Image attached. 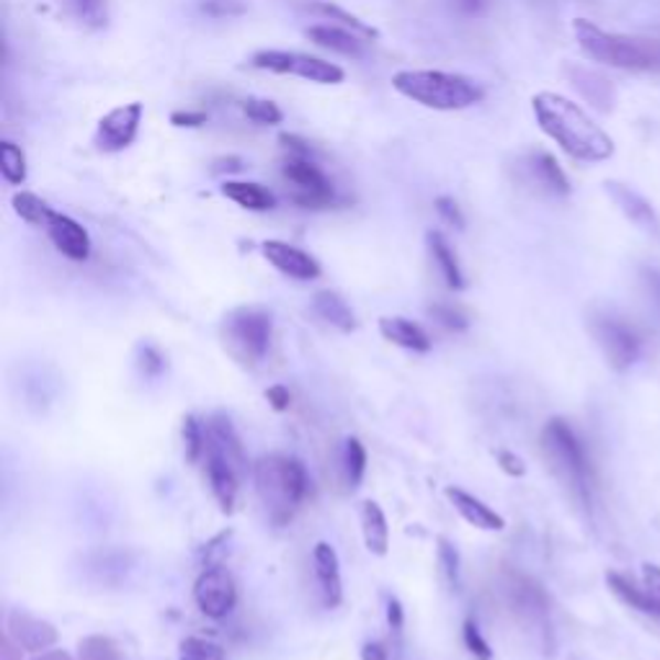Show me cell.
I'll use <instances>...</instances> for the list:
<instances>
[{
	"label": "cell",
	"instance_id": "obj_28",
	"mask_svg": "<svg viewBox=\"0 0 660 660\" xmlns=\"http://www.w3.org/2000/svg\"><path fill=\"white\" fill-rule=\"evenodd\" d=\"M222 194L248 212H268L276 206V196L272 191L253 181H225L222 183Z\"/></svg>",
	"mask_w": 660,
	"mask_h": 660
},
{
	"label": "cell",
	"instance_id": "obj_10",
	"mask_svg": "<svg viewBox=\"0 0 660 660\" xmlns=\"http://www.w3.org/2000/svg\"><path fill=\"white\" fill-rule=\"evenodd\" d=\"M145 117V106L140 102L117 106L106 117H102L96 129V148L102 152H121L137 140Z\"/></svg>",
	"mask_w": 660,
	"mask_h": 660
},
{
	"label": "cell",
	"instance_id": "obj_11",
	"mask_svg": "<svg viewBox=\"0 0 660 660\" xmlns=\"http://www.w3.org/2000/svg\"><path fill=\"white\" fill-rule=\"evenodd\" d=\"M194 602L199 611L210 619H222L235 609L237 588L225 567H206L194 583Z\"/></svg>",
	"mask_w": 660,
	"mask_h": 660
},
{
	"label": "cell",
	"instance_id": "obj_36",
	"mask_svg": "<svg viewBox=\"0 0 660 660\" xmlns=\"http://www.w3.org/2000/svg\"><path fill=\"white\" fill-rule=\"evenodd\" d=\"M179 660H227L225 648L204 637H187L179 645Z\"/></svg>",
	"mask_w": 660,
	"mask_h": 660
},
{
	"label": "cell",
	"instance_id": "obj_13",
	"mask_svg": "<svg viewBox=\"0 0 660 660\" xmlns=\"http://www.w3.org/2000/svg\"><path fill=\"white\" fill-rule=\"evenodd\" d=\"M260 253L272 264L276 272L297 281H312L320 276V264L315 260L310 253L297 248V245H289L284 241H266L260 245Z\"/></svg>",
	"mask_w": 660,
	"mask_h": 660
},
{
	"label": "cell",
	"instance_id": "obj_51",
	"mask_svg": "<svg viewBox=\"0 0 660 660\" xmlns=\"http://www.w3.org/2000/svg\"><path fill=\"white\" fill-rule=\"evenodd\" d=\"M455 6L465 17H480L488 9V0H455Z\"/></svg>",
	"mask_w": 660,
	"mask_h": 660
},
{
	"label": "cell",
	"instance_id": "obj_40",
	"mask_svg": "<svg viewBox=\"0 0 660 660\" xmlns=\"http://www.w3.org/2000/svg\"><path fill=\"white\" fill-rule=\"evenodd\" d=\"M428 315H432V318L439 322V326H444L447 330H457V333H459V330L470 328V318H467V315L455 305L436 302V305L428 307Z\"/></svg>",
	"mask_w": 660,
	"mask_h": 660
},
{
	"label": "cell",
	"instance_id": "obj_3",
	"mask_svg": "<svg viewBox=\"0 0 660 660\" xmlns=\"http://www.w3.org/2000/svg\"><path fill=\"white\" fill-rule=\"evenodd\" d=\"M253 480L274 524H287L307 498L310 478L297 457L266 455L253 467Z\"/></svg>",
	"mask_w": 660,
	"mask_h": 660
},
{
	"label": "cell",
	"instance_id": "obj_44",
	"mask_svg": "<svg viewBox=\"0 0 660 660\" xmlns=\"http://www.w3.org/2000/svg\"><path fill=\"white\" fill-rule=\"evenodd\" d=\"M496 459H498V465H501V470H503L505 475H511V478H524V475H526L524 459L513 455V451L501 449V451H498V455H496Z\"/></svg>",
	"mask_w": 660,
	"mask_h": 660
},
{
	"label": "cell",
	"instance_id": "obj_17",
	"mask_svg": "<svg viewBox=\"0 0 660 660\" xmlns=\"http://www.w3.org/2000/svg\"><path fill=\"white\" fill-rule=\"evenodd\" d=\"M509 596L513 611L519 614L521 619H526L529 625L540 627L542 632H547L550 627V609H547V596L540 583L524 578V575H513L509 583Z\"/></svg>",
	"mask_w": 660,
	"mask_h": 660
},
{
	"label": "cell",
	"instance_id": "obj_18",
	"mask_svg": "<svg viewBox=\"0 0 660 660\" xmlns=\"http://www.w3.org/2000/svg\"><path fill=\"white\" fill-rule=\"evenodd\" d=\"M44 230H47L50 241L55 248L63 253L65 258L71 260H88L91 256V235L88 230L81 225V222H75L73 217H67V214L63 212H52V217L47 225H44Z\"/></svg>",
	"mask_w": 660,
	"mask_h": 660
},
{
	"label": "cell",
	"instance_id": "obj_35",
	"mask_svg": "<svg viewBox=\"0 0 660 660\" xmlns=\"http://www.w3.org/2000/svg\"><path fill=\"white\" fill-rule=\"evenodd\" d=\"M78 660H125L119 645L111 637L91 635L78 645Z\"/></svg>",
	"mask_w": 660,
	"mask_h": 660
},
{
	"label": "cell",
	"instance_id": "obj_21",
	"mask_svg": "<svg viewBox=\"0 0 660 660\" xmlns=\"http://www.w3.org/2000/svg\"><path fill=\"white\" fill-rule=\"evenodd\" d=\"M524 166H526L529 179H532L542 191H547V194H552V196L571 194V181H567V175L563 168H560L555 156H550V152H544V150H532L526 156Z\"/></svg>",
	"mask_w": 660,
	"mask_h": 660
},
{
	"label": "cell",
	"instance_id": "obj_14",
	"mask_svg": "<svg viewBox=\"0 0 660 660\" xmlns=\"http://www.w3.org/2000/svg\"><path fill=\"white\" fill-rule=\"evenodd\" d=\"M204 459H206V480H210L214 501L220 503V509L225 513H233L237 501V488H241V472H237L233 462H230V459L210 441H206Z\"/></svg>",
	"mask_w": 660,
	"mask_h": 660
},
{
	"label": "cell",
	"instance_id": "obj_47",
	"mask_svg": "<svg viewBox=\"0 0 660 660\" xmlns=\"http://www.w3.org/2000/svg\"><path fill=\"white\" fill-rule=\"evenodd\" d=\"M266 401H268V405H272V408L276 413H284V411H289L291 395H289V390L284 387V385H274V387L266 390Z\"/></svg>",
	"mask_w": 660,
	"mask_h": 660
},
{
	"label": "cell",
	"instance_id": "obj_4",
	"mask_svg": "<svg viewBox=\"0 0 660 660\" xmlns=\"http://www.w3.org/2000/svg\"><path fill=\"white\" fill-rule=\"evenodd\" d=\"M573 34L581 50L596 63L619 67V71H660V40L604 32L588 19H575Z\"/></svg>",
	"mask_w": 660,
	"mask_h": 660
},
{
	"label": "cell",
	"instance_id": "obj_39",
	"mask_svg": "<svg viewBox=\"0 0 660 660\" xmlns=\"http://www.w3.org/2000/svg\"><path fill=\"white\" fill-rule=\"evenodd\" d=\"M436 560H439L441 575L447 578L449 588L457 590L459 588V552L455 544H451L449 540H444V536L436 540Z\"/></svg>",
	"mask_w": 660,
	"mask_h": 660
},
{
	"label": "cell",
	"instance_id": "obj_7",
	"mask_svg": "<svg viewBox=\"0 0 660 660\" xmlns=\"http://www.w3.org/2000/svg\"><path fill=\"white\" fill-rule=\"evenodd\" d=\"M251 65L256 71L276 73V75H295V78L318 83V86H339L347 78L336 63L328 60L305 55V52H287V50H260L251 57Z\"/></svg>",
	"mask_w": 660,
	"mask_h": 660
},
{
	"label": "cell",
	"instance_id": "obj_9",
	"mask_svg": "<svg viewBox=\"0 0 660 660\" xmlns=\"http://www.w3.org/2000/svg\"><path fill=\"white\" fill-rule=\"evenodd\" d=\"M590 333H594L606 362L614 370L625 372L640 359V336L635 333V328L629 322L611 318V315H602V318L590 320Z\"/></svg>",
	"mask_w": 660,
	"mask_h": 660
},
{
	"label": "cell",
	"instance_id": "obj_19",
	"mask_svg": "<svg viewBox=\"0 0 660 660\" xmlns=\"http://www.w3.org/2000/svg\"><path fill=\"white\" fill-rule=\"evenodd\" d=\"M312 565H315V578H318L322 604H326L328 609H336V606H341V602H343V581H341L339 552L333 550V544H328V542L315 544Z\"/></svg>",
	"mask_w": 660,
	"mask_h": 660
},
{
	"label": "cell",
	"instance_id": "obj_32",
	"mask_svg": "<svg viewBox=\"0 0 660 660\" xmlns=\"http://www.w3.org/2000/svg\"><path fill=\"white\" fill-rule=\"evenodd\" d=\"M0 173H3L6 183H11V187H21L26 181L29 166L21 145L11 140L0 142Z\"/></svg>",
	"mask_w": 660,
	"mask_h": 660
},
{
	"label": "cell",
	"instance_id": "obj_56",
	"mask_svg": "<svg viewBox=\"0 0 660 660\" xmlns=\"http://www.w3.org/2000/svg\"><path fill=\"white\" fill-rule=\"evenodd\" d=\"M32 660H73V656L67 650H44V652H36Z\"/></svg>",
	"mask_w": 660,
	"mask_h": 660
},
{
	"label": "cell",
	"instance_id": "obj_42",
	"mask_svg": "<svg viewBox=\"0 0 660 660\" xmlns=\"http://www.w3.org/2000/svg\"><path fill=\"white\" fill-rule=\"evenodd\" d=\"M202 13L212 19H227V17H241L245 13L243 0H204Z\"/></svg>",
	"mask_w": 660,
	"mask_h": 660
},
{
	"label": "cell",
	"instance_id": "obj_34",
	"mask_svg": "<svg viewBox=\"0 0 660 660\" xmlns=\"http://www.w3.org/2000/svg\"><path fill=\"white\" fill-rule=\"evenodd\" d=\"M343 467H347V480L351 488H359L366 472V449L356 436H349L343 447Z\"/></svg>",
	"mask_w": 660,
	"mask_h": 660
},
{
	"label": "cell",
	"instance_id": "obj_26",
	"mask_svg": "<svg viewBox=\"0 0 660 660\" xmlns=\"http://www.w3.org/2000/svg\"><path fill=\"white\" fill-rule=\"evenodd\" d=\"M312 310L320 320H326L328 326H333L341 333H351L356 330V315L351 310L347 299H343L339 291L322 289L312 297Z\"/></svg>",
	"mask_w": 660,
	"mask_h": 660
},
{
	"label": "cell",
	"instance_id": "obj_33",
	"mask_svg": "<svg viewBox=\"0 0 660 660\" xmlns=\"http://www.w3.org/2000/svg\"><path fill=\"white\" fill-rule=\"evenodd\" d=\"M65 6L71 17L88 29H104L109 21L106 0H65Z\"/></svg>",
	"mask_w": 660,
	"mask_h": 660
},
{
	"label": "cell",
	"instance_id": "obj_43",
	"mask_svg": "<svg viewBox=\"0 0 660 660\" xmlns=\"http://www.w3.org/2000/svg\"><path fill=\"white\" fill-rule=\"evenodd\" d=\"M434 206H436V212H439V217L444 220V222H449L451 227H457V230H465V217H462V210H459L457 206V202L451 196H439L434 202Z\"/></svg>",
	"mask_w": 660,
	"mask_h": 660
},
{
	"label": "cell",
	"instance_id": "obj_20",
	"mask_svg": "<svg viewBox=\"0 0 660 660\" xmlns=\"http://www.w3.org/2000/svg\"><path fill=\"white\" fill-rule=\"evenodd\" d=\"M444 496H447L451 509H455L470 526L482 529V532H503L505 529V519L501 513H496L488 503H482L480 498L467 493V490L449 486L444 490Z\"/></svg>",
	"mask_w": 660,
	"mask_h": 660
},
{
	"label": "cell",
	"instance_id": "obj_55",
	"mask_svg": "<svg viewBox=\"0 0 660 660\" xmlns=\"http://www.w3.org/2000/svg\"><path fill=\"white\" fill-rule=\"evenodd\" d=\"M645 578H648V588L658 596V602H660V567L648 565V571H645Z\"/></svg>",
	"mask_w": 660,
	"mask_h": 660
},
{
	"label": "cell",
	"instance_id": "obj_53",
	"mask_svg": "<svg viewBox=\"0 0 660 660\" xmlns=\"http://www.w3.org/2000/svg\"><path fill=\"white\" fill-rule=\"evenodd\" d=\"M362 660H390L387 648L382 642H366L362 648Z\"/></svg>",
	"mask_w": 660,
	"mask_h": 660
},
{
	"label": "cell",
	"instance_id": "obj_24",
	"mask_svg": "<svg viewBox=\"0 0 660 660\" xmlns=\"http://www.w3.org/2000/svg\"><path fill=\"white\" fill-rule=\"evenodd\" d=\"M380 333L382 339L395 343V347L416 351V354H426L432 351V339L418 322H413L408 318H382L380 320Z\"/></svg>",
	"mask_w": 660,
	"mask_h": 660
},
{
	"label": "cell",
	"instance_id": "obj_54",
	"mask_svg": "<svg viewBox=\"0 0 660 660\" xmlns=\"http://www.w3.org/2000/svg\"><path fill=\"white\" fill-rule=\"evenodd\" d=\"M645 284H648L652 297H656V302L660 305V272H656V268H648V272H645Z\"/></svg>",
	"mask_w": 660,
	"mask_h": 660
},
{
	"label": "cell",
	"instance_id": "obj_45",
	"mask_svg": "<svg viewBox=\"0 0 660 660\" xmlns=\"http://www.w3.org/2000/svg\"><path fill=\"white\" fill-rule=\"evenodd\" d=\"M206 111H173L171 114V125L181 127V129H196L206 125Z\"/></svg>",
	"mask_w": 660,
	"mask_h": 660
},
{
	"label": "cell",
	"instance_id": "obj_30",
	"mask_svg": "<svg viewBox=\"0 0 660 660\" xmlns=\"http://www.w3.org/2000/svg\"><path fill=\"white\" fill-rule=\"evenodd\" d=\"M310 9L315 13H322V17H328L330 21H339L341 26H347V29H351V32H356L359 36H364L366 42L380 40L377 29L370 26V24H366V21H362L359 17H354V13H349L347 9H341V6L328 3V0H318V3H312Z\"/></svg>",
	"mask_w": 660,
	"mask_h": 660
},
{
	"label": "cell",
	"instance_id": "obj_16",
	"mask_svg": "<svg viewBox=\"0 0 660 660\" xmlns=\"http://www.w3.org/2000/svg\"><path fill=\"white\" fill-rule=\"evenodd\" d=\"M606 194L614 204H617V210L625 214V217L642 230V233H648L652 237H660V217L658 212L652 210V204L645 199L642 194H637L635 189L625 187V183L619 181H606L604 183Z\"/></svg>",
	"mask_w": 660,
	"mask_h": 660
},
{
	"label": "cell",
	"instance_id": "obj_12",
	"mask_svg": "<svg viewBox=\"0 0 660 660\" xmlns=\"http://www.w3.org/2000/svg\"><path fill=\"white\" fill-rule=\"evenodd\" d=\"M6 635H11L24 648V652H32V656L55 648L60 637L57 627L52 621L21 609L9 611V617H6Z\"/></svg>",
	"mask_w": 660,
	"mask_h": 660
},
{
	"label": "cell",
	"instance_id": "obj_6",
	"mask_svg": "<svg viewBox=\"0 0 660 660\" xmlns=\"http://www.w3.org/2000/svg\"><path fill=\"white\" fill-rule=\"evenodd\" d=\"M272 315L260 307H237L225 318L222 341L225 349L243 364H258L272 347Z\"/></svg>",
	"mask_w": 660,
	"mask_h": 660
},
{
	"label": "cell",
	"instance_id": "obj_46",
	"mask_svg": "<svg viewBox=\"0 0 660 660\" xmlns=\"http://www.w3.org/2000/svg\"><path fill=\"white\" fill-rule=\"evenodd\" d=\"M140 354H142V370H145V374H148V377H158V374L166 370L163 356H160L152 347H145Z\"/></svg>",
	"mask_w": 660,
	"mask_h": 660
},
{
	"label": "cell",
	"instance_id": "obj_31",
	"mask_svg": "<svg viewBox=\"0 0 660 660\" xmlns=\"http://www.w3.org/2000/svg\"><path fill=\"white\" fill-rule=\"evenodd\" d=\"M11 204H13V212H17L21 220L29 222V225H36V227L47 225L52 212H55L42 196L32 194V191H17L11 199Z\"/></svg>",
	"mask_w": 660,
	"mask_h": 660
},
{
	"label": "cell",
	"instance_id": "obj_15",
	"mask_svg": "<svg viewBox=\"0 0 660 660\" xmlns=\"http://www.w3.org/2000/svg\"><path fill=\"white\" fill-rule=\"evenodd\" d=\"M565 78L571 81V86L575 91H578L583 102H588L594 109H598L602 114H609L614 109V104H617V91H614L611 81L606 78L604 73L594 71V67L567 63Z\"/></svg>",
	"mask_w": 660,
	"mask_h": 660
},
{
	"label": "cell",
	"instance_id": "obj_48",
	"mask_svg": "<svg viewBox=\"0 0 660 660\" xmlns=\"http://www.w3.org/2000/svg\"><path fill=\"white\" fill-rule=\"evenodd\" d=\"M279 142H281V148H284V152H287V156H312L310 142H305L302 137L284 132L279 137Z\"/></svg>",
	"mask_w": 660,
	"mask_h": 660
},
{
	"label": "cell",
	"instance_id": "obj_5",
	"mask_svg": "<svg viewBox=\"0 0 660 660\" xmlns=\"http://www.w3.org/2000/svg\"><path fill=\"white\" fill-rule=\"evenodd\" d=\"M542 449L557 478L571 488L575 501L588 509L590 496H594V467H590L588 451L573 426L563 418H552L542 432Z\"/></svg>",
	"mask_w": 660,
	"mask_h": 660
},
{
	"label": "cell",
	"instance_id": "obj_2",
	"mask_svg": "<svg viewBox=\"0 0 660 660\" xmlns=\"http://www.w3.org/2000/svg\"><path fill=\"white\" fill-rule=\"evenodd\" d=\"M393 88L408 102L434 111H465L486 98L480 83L444 71H401L393 75Z\"/></svg>",
	"mask_w": 660,
	"mask_h": 660
},
{
	"label": "cell",
	"instance_id": "obj_52",
	"mask_svg": "<svg viewBox=\"0 0 660 660\" xmlns=\"http://www.w3.org/2000/svg\"><path fill=\"white\" fill-rule=\"evenodd\" d=\"M237 171H243V160H241V158L230 156V158L214 160L212 173H237Z\"/></svg>",
	"mask_w": 660,
	"mask_h": 660
},
{
	"label": "cell",
	"instance_id": "obj_41",
	"mask_svg": "<svg viewBox=\"0 0 660 660\" xmlns=\"http://www.w3.org/2000/svg\"><path fill=\"white\" fill-rule=\"evenodd\" d=\"M462 640H465L467 652H470V656L475 660H493V650H490V645L486 642V637L480 635V627L475 625V619H467L465 621Z\"/></svg>",
	"mask_w": 660,
	"mask_h": 660
},
{
	"label": "cell",
	"instance_id": "obj_37",
	"mask_svg": "<svg viewBox=\"0 0 660 660\" xmlns=\"http://www.w3.org/2000/svg\"><path fill=\"white\" fill-rule=\"evenodd\" d=\"M183 449H187L189 465H196L206 451V432L196 416L183 418Z\"/></svg>",
	"mask_w": 660,
	"mask_h": 660
},
{
	"label": "cell",
	"instance_id": "obj_23",
	"mask_svg": "<svg viewBox=\"0 0 660 660\" xmlns=\"http://www.w3.org/2000/svg\"><path fill=\"white\" fill-rule=\"evenodd\" d=\"M206 441L214 444L222 455H225L237 472H241V478H245V472H248V459H245V451H243V441L241 436H237L233 421L227 416H217L210 418V426H206Z\"/></svg>",
	"mask_w": 660,
	"mask_h": 660
},
{
	"label": "cell",
	"instance_id": "obj_8",
	"mask_svg": "<svg viewBox=\"0 0 660 660\" xmlns=\"http://www.w3.org/2000/svg\"><path fill=\"white\" fill-rule=\"evenodd\" d=\"M281 175L287 179L295 191H291V202L302 206V210H322V206L333 204L336 191L320 171L310 156H287L281 163Z\"/></svg>",
	"mask_w": 660,
	"mask_h": 660
},
{
	"label": "cell",
	"instance_id": "obj_38",
	"mask_svg": "<svg viewBox=\"0 0 660 660\" xmlns=\"http://www.w3.org/2000/svg\"><path fill=\"white\" fill-rule=\"evenodd\" d=\"M243 111H245V117H248L251 121H256V125H260V127H276V125H281V119H284L279 106H276L274 102H268V98H248V102L243 104Z\"/></svg>",
	"mask_w": 660,
	"mask_h": 660
},
{
	"label": "cell",
	"instance_id": "obj_50",
	"mask_svg": "<svg viewBox=\"0 0 660 660\" xmlns=\"http://www.w3.org/2000/svg\"><path fill=\"white\" fill-rule=\"evenodd\" d=\"M387 621H390V627H393L395 632L401 635L405 614H403V606H401V602H397V598H390V602H387Z\"/></svg>",
	"mask_w": 660,
	"mask_h": 660
},
{
	"label": "cell",
	"instance_id": "obj_25",
	"mask_svg": "<svg viewBox=\"0 0 660 660\" xmlns=\"http://www.w3.org/2000/svg\"><path fill=\"white\" fill-rule=\"evenodd\" d=\"M606 583H609L611 594L617 596L621 604H627L629 609L650 614V617H660V602L648 586H637L632 578H627V575L621 573H609L606 575Z\"/></svg>",
	"mask_w": 660,
	"mask_h": 660
},
{
	"label": "cell",
	"instance_id": "obj_29",
	"mask_svg": "<svg viewBox=\"0 0 660 660\" xmlns=\"http://www.w3.org/2000/svg\"><path fill=\"white\" fill-rule=\"evenodd\" d=\"M426 243H428V251H432V256L436 260V266H439L444 281H447V287L449 289H465V274H462V268H459L457 253L449 245L447 237H444L439 230H432V233L426 235Z\"/></svg>",
	"mask_w": 660,
	"mask_h": 660
},
{
	"label": "cell",
	"instance_id": "obj_49",
	"mask_svg": "<svg viewBox=\"0 0 660 660\" xmlns=\"http://www.w3.org/2000/svg\"><path fill=\"white\" fill-rule=\"evenodd\" d=\"M21 652H24V648L11 635H3V640H0V660H21Z\"/></svg>",
	"mask_w": 660,
	"mask_h": 660
},
{
	"label": "cell",
	"instance_id": "obj_1",
	"mask_svg": "<svg viewBox=\"0 0 660 660\" xmlns=\"http://www.w3.org/2000/svg\"><path fill=\"white\" fill-rule=\"evenodd\" d=\"M536 125L567 156L581 163H602L614 156V140L571 98L542 91L532 98Z\"/></svg>",
	"mask_w": 660,
	"mask_h": 660
},
{
	"label": "cell",
	"instance_id": "obj_22",
	"mask_svg": "<svg viewBox=\"0 0 660 660\" xmlns=\"http://www.w3.org/2000/svg\"><path fill=\"white\" fill-rule=\"evenodd\" d=\"M307 40L318 44L322 50L339 52V55L347 57H362L364 55V36L356 32H349L347 26H333V24H315L305 32Z\"/></svg>",
	"mask_w": 660,
	"mask_h": 660
},
{
	"label": "cell",
	"instance_id": "obj_27",
	"mask_svg": "<svg viewBox=\"0 0 660 660\" xmlns=\"http://www.w3.org/2000/svg\"><path fill=\"white\" fill-rule=\"evenodd\" d=\"M359 519H362V534L364 544L372 555L385 557L390 552V526L385 519V511L380 509V503L364 501L362 511H359Z\"/></svg>",
	"mask_w": 660,
	"mask_h": 660
}]
</instances>
